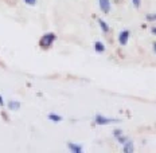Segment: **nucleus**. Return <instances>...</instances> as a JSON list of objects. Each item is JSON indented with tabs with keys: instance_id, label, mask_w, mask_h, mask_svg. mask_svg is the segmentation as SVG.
<instances>
[{
	"instance_id": "obj_1",
	"label": "nucleus",
	"mask_w": 156,
	"mask_h": 153,
	"mask_svg": "<svg viewBox=\"0 0 156 153\" xmlns=\"http://www.w3.org/2000/svg\"><path fill=\"white\" fill-rule=\"evenodd\" d=\"M55 40H57V35L54 32H47V34L42 35V38L39 39V46H41V48H43V50H47V48H50L53 46V43Z\"/></svg>"
},
{
	"instance_id": "obj_2",
	"label": "nucleus",
	"mask_w": 156,
	"mask_h": 153,
	"mask_svg": "<svg viewBox=\"0 0 156 153\" xmlns=\"http://www.w3.org/2000/svg\"><path fill=\"white\" fill-rule=\"evenodd\" d=\"M94 122H96L97 125H110V123L120 122V120H117V118H109V117L97 114L96 117H94Z\"/></svg>"
},
{
	"instance_id": "obj_3",
	"label": "nucleus",
	"mask_w": 156,
	"mask_h": 153,
	"mask_svg": "<svg viewBox=\"0 0 156 153\" xmlns=\"http://www.w3.org/2000/svg\"><path fill=\"white\" fill-rule=\"evenodd\" d=\"M129 37H131L129 30H122L119 34V37H117V40H119V43L121 44V46H126V43L129 42Z\"/></svg>"
},
{
	"instance_id": "obj_4",
	"label": "nucleus",
	"mask_w": 156,
	"mask_h": 153,
	"mask_svg": "<svg viewBox=\"0 0 156 153\" xmlns=\"http://www.w3.org/2000/svg\"><path fill=\"white\" fill-rule=\"evenodd\" d=\"M100 3V8H101V11L104 14L108 15L110 12V0H98Z\"/></svg>"
},
{
	"instance_id": "obj_5",
	"label": "nucleus",
	"mask_w": 156,
	"mask_h": 153,
	"mask_svg": "<svg viewBox=\"0 0 156 153\" xmlns=\"http://www.w3.org/2000/svg\"><path fill=\"white\" fill-rule=\"evenodd\" d=\"M67 148H69V151H71L73 153H81V152L83 151L82 145L74 144V142H67Z\"/></svg>"
},
{
	"instance_id": "obj_6",
	"label": "nucleus",
	"mask_w": 156,
	"mask_h": 153,
	"mask_svg": "<svg viewBox=\"0 0 156 153\" xmlns=\"http://www.w3.org/2000/svg\"><path fill=\"white\" fill-rule=\"evenodd\" d=\"M97 22H98V24H100V27H101V30L102 32H105V34H108V32L110 31V28H109V26L106 24V22L105 20H102L101 18H98L97 19Z\"/></svg>"
},
{
	"instance_id": "obj_7",
	"label": "nucleus",
	"mask_w": 156,
	"mask_h": 153,
	"mask_svg": "<svg viewBox=\"0 0 156 153\" xmlns=\"http://www.w3.org/2000/svg\"><path fill=\"white\" fill-rule=\"evenodd\" d=\"M122 151H124L125 153H132L133 152V142L132 141H126L122 144Z\"/></svg>"
},
{
	"instance_id": "obj_8",
	"label": "nucleus",
	"mask_w": 156,
	"mask_h": 153,
	"mask_svg": "<svg viewBox=\"0 0 156 153\" xmlns=\"http://www.w3.org/2000/svg\"><path fill=\"white\" fill-rule=\"evenodd\" d=\"M94 50L98 54L105 53V44H104L102 42H96V43H94Z\"/></svg>"
},
{
	"instance_id": "obj_9",
	"label": "nucleus",
	"mask_w": 156,
	"mask_h": 153,
	"mask_svg": "<svg viewBox=\"0 0 156 153\" xmlns=\"http://www.w3.org/2000/svg\"><path fill=\"white\" fill-rule=\"evenodd\" d=\"M8 107H9V110H19L20 109V102L15 101V99H11L8 102Z\"/></svg>"
},
{
	"instance_id": "obj_10",
	"label": "nucleus",
	"mask_w": 156,
	"mask_h": 153,
	"mask_svg": "<svg viewBox=\"0 0 156 153\" xmlns=\"http://www.w3.org/2000/svg\"><path fill=\"white\" fill-rule=\"evenodd\" d=\"M47 118L50 120V121H53V122H61L62 121V116L55 114V113H50V114L47 116Z\"/></svg>"
},
{
	"instance_id": "obj_11",
	"label": "nucleus",
	"mask_w": 156,
	"mask_h": 153,
	"mask_svg": "<svg viewBox=\"0 0 156 153\" xmlns=\"http://www.w3.org/2000/svg\"><path fill=\"white\" fill-rule=\"evenodd\" d=\"M117 140V141H119L120 142V144H124V142H126V141H128V137H126V136H124V134H121V136H119V137H117L116 138Z\"/></svg>"
},
{
	"instance_id": "obj_12",
	"label": "nucleus",
	"mask_w": 156,
	"mask_h": 153,
	"mask_svg": "<svg viewBox=\"0 0 156 153\" xmlns=\"http://www.w3.org/2000/svg\"><path fill=\"white\" fill-rule=\"evenodd\" d=\"M121 134H122V130H120V129H115V130H113V136H115L116 138L119 137V136H121Z\"/></svg>"
},
{
	"instance_id": "obj_13",
	"label": "nucleus",
	"mask_w": 156,
	"mask_h": 153,
	"mask_svg": "<svg viewBox=\"0 0 156 153\" xmlns=\"http://www.w3.org/2000/svg\"><path fill=\"white\" fill-rule=\"evenodd\" d=\"M132 3H133V5H135V8H140L141 0H132Z\"/></svg>"
},
{
	"instance_id": "obj_14",
	"label": "nucleus",
	"mask_w": 156,
	"mask_h": 153,
	"mask_svg": "<svg viewBox=\"0 0 156 153\" xmlns=\"http://www.w3.org/2000/svg\"><path fill=\"white\" fill-rule=\"evenodd\" d=\"M24 3L27 5H35L37 4V0H24Z\"/></svg>"
},
{
	"instance_id": "obj_15",
	"label": "nucleus",
	"mask_w": 156,
	"mask_h": 153,
	"mask_svg": "<svg viewBox=\"0 0 156 153\" xmlns=\"http://www.w3.org/2000/svg\"><path fill=\"white\" fill-rule=\"evenodd\" d=\"M147 19H148V20L155 22V15H147Z\"/></svg>"
},
{
	"instance_id": "obj_16",
	"label": "nucleus",
	"mask_w": 156,
	"mask_h": 153,
	"mask_svg": "<svg viewBox=\"0 0 156 153\" xmlns=\"http://www.w3.org/2000/svg\"><path fill=\"white\" fill-rule=\"evenodd\" d=\"M3 105H4V101H3V97L0 96V106H3Z\"/></svg>"
},
{
	"instance_id": "obj_17",
	"label": "nucleus",
	"mask_w": 156,
	"mask_h": 153,
	"mask_svg": "<svg viewBox=\"0 0 156 153\" xmlns=\"http://www.w3.org/2000/svg\"><path fill=\"white\" fill-rule=\"evenodd\" d=\"M115 2H120V0H115Z\"/></svg>"
}]
</instances>
